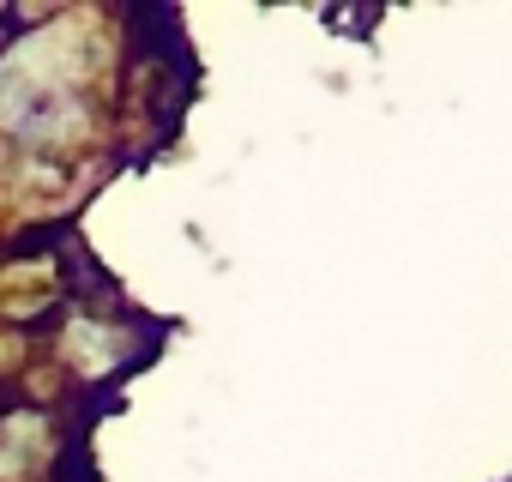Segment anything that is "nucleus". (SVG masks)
<instances>
[{
    "label": "nucleus",
    "mask_w": 512,
    "mask_h": 482,
    "mask_svg": "<svg viewBox=\"0 0 512 482\" xmlns=\"http://www.w3.org/2000/svg\"><path fill=\"white\" fill-rule=\"evenodd\" d=\"M85 73V37L79 25H43L0 61V127H19L43 97H67Z\"/></svg>",
    "instance_id": "1"
},
{
    "label": "nucleus",
    "mask_w": 512,
    "mask_h": 482,
    "mask_svg": "<svg viewBox=\"0 0 512 482\" xmlns=\"http://www.w3.org/2000/svg\"><path fill=\"white\" fill-rule=\"evenodd\" d=\"M7 440H0V476H31L37 470V458H43V422L37 416H13L7 428H0Z\"/></svg>",
    "instance_id": "2"
},
{
    "label": "nucleus",
    "mask_w": 512,
    "mask_h": 482,
    "mask_svg": "<svg viewBox=\"0 0 512 482\" xmlns=\"http://www.w3.org/2000/svg\"><path fill=\"white\" fill-rule=\"evenodd\" d=\"M103 338H109V332H97L91 320H73V326H67V356H73L85 374H103V368L115 362V350H109Z\"/></svg>",
    "instance_id": "3"
}]
</instances>
